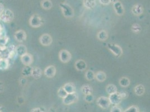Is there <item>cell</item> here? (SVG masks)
<instances>
[{
    "label": "cell",
    "instance_id": "obj_20",
    "mask_svg": "<svg viewBox=\"0 0 150 112\" xmlns=\"http://www.w3.org/2000/svg\"><path fill=\"white\" fill-rule=\"evenodd\" d=\"M31 76L35 79H39L42 77V71L39 67L33 68Z\"/></svg>",
    "mask_w": 150,
    "mask_h": 112
},
{
    "label": "cell",
    "instance_id": "obj_31",
    "mask_svg": "<svg viewBox=\"0 0 150 112\" xmlns=\"http://www.w3.org/2000/svg\"><path fill=\"white\" fill-rule=\"evenodd\" d=\"M68 93L65 91V90L63 88V87H60L58 90V95L59 97L61 98H64L67 96Z\"/></svg>",
    "mask_w": 150,
    "mask_h": 112
},
{
    "label": "cell",
    "instance_id": "obj_29",
    "mask_svg": "<svg viewBox=\"0 0 150 112\" xmlns=\"http://www.w3.org/2000/svg\"><path fill=\"white\" fill-rule=\"evenodd\" d=\"M131 30L134 33H139L141 31V27L138 24H133L131 26Z\"/></svg>",
    "mask_w": 150,
    "mask_h": 112
},
{
    "label": "cell",
    "instance_id": "obj_4",
    "mask_svg": "<svg viewBox=\"0 0 150 112\" xmlns=\"http://www.w3.org/2000/svg\"><path fill=\"white\" fill-rule=\"evenodd\" d=\"M108 48L109 51L116 57H120L123 54L122 48L118 45L113 43H109Z\"/></svg>",
    "mask_w": 150,
    "mask_h": 112
},
{
    "label": "cell",
    "instance_id": "obj_9",
    "mask_svg": "<svg viewBox=\"0 0 150 112\" xmlns=\"http://www.w3.org/2000/svg\"><path fill=\"white\" fill-rule=\"evenodd\" d=\"M108 98L111 104H113L114 105H118L120 103L122 100V98L119 95V93L118 92L109 95Z\"/></svg>",
    "mask_w": 150,
    "mask_h": 112
},
{
    "label": "cell",
    "instance_id": "obj_6",
    "mask_svg": "<svg viewBox=\"0 0 150 112\" xmlns=\"http://www.w3.org/2000/svg\"><path fill=\"white\" fill-rule=\"evenodd\" d=\"M59 58L62 62L66 63L71 60L72 58V55L68 51L62 49L59 53Z\"/></svg>",
    "mask_w": 150,
    "mask_h": 112
},
{
    "label": "cell",
    "instance_id": "obj_35",
    "mask_svg": "<svg viewBox=\"0 0 150 112\" xmlns=\"http://www.w3.org/2000/svg\"><path fill=\"white\" fill-rule=\"evenodd\" d=\"M111 112H122V110L118 107V105H114V107H113L111 109Z\"/></svg>",
    "mask_w": 150,
    "mask_h": 112
},
{
    "label": "cell",
    "instance_id": "obj_33",
    "mask_svg": "<svg viewBox=\"0 0 150 112\" xmlns=\"http://www.w3.org/2000/svg\"><path fill=\"white\" fill-rule=\"evenodd\" d=\"M85 100L88 103H92L94 100V97L92 94L86 95L85 96Z\"/></svg>",
    "mask_w": 150,
    "mask_h": 112
},
{
    "label": "cell",
    "instance_id": "obj_5",
    "mask_svg": "<svg viewBox=\"0 0 150 112\" xmlns=\"http://www.w3.org/2000/svg\"><path fill=\"white\" fill-rule=\"evenodd\" d=\"M78 100V94L74 92L68 94L66 97L63 98V103L66 105H69L75 103Z\"/></svg>",
    "mask_w": 150,
    "mask_h": 112
},
{
    "label": "cell",
    "instance_id": "obj_15",
    "mask_svg": "<svg viewBox=\"0 0 150 112\" xmlns=\"http://www.w3.org/2000/svg\"><path fill=\"white\" fill-rule=\"evenodd\" d=\"M75 66L76 69L78 71H84L87 68V63L83 60H78L76 61Z\"/></svg>",
    "mask_w": 150,
    "mask_h": 112
},
{
    "label": "cell",
    "instance_id": "obj_13",
    "mask_svg": "<svg viewBox=\"0 0 150 112\" xmlns=\"http://www.w3.org/2000/svg\"><path fill=\"white\" fill-rule=\"evenodd\" d=\"M14 37L17 42H23L26 39L27 35L25 31L23 30H20L15 32L14 34Z\"/></svg>",
    "mask_w": 150,
    "mask_h": 112
},
{
    "label": "cell",
    "instance_id": "obj_10",
    "mask_svg": "<svg viewBox=\"0 0 150 112\" xmlns=\"http://www.w3.org/2000/svg\"><path fill=\"white\" fill-rule=\"evenodd\" d=\"M20 59L25 66H30L33 62V57L32 55L28 53H26L24 55L21 56Z\"/></svg>",
    "mask_w": 150,
    "mask_h": 112
},
{
    "label": "cell",
    "instance_id": "obj_32",
    "mask_svg": "<svg viewBox=\"0 0 150 112\" xmlns=\"http://www.w3.org/2000/svg\"><path fill=\"white\" fill-rule=\"evenodd\" d=\"M125 112H140L138 108L136 105H132L128 108H127Z\"/></svg>",
    "mask_w": 150,
    "mask_h": 112
},
{
    "label": "cell",
    "instance_id": "obj_1",
    "mask_svg": "<svg viewBox=\"0 0 150 112\" xmlns=\"http://www.w3.org/2000/svg\"><path fill=\"white\" fill-rule=\"evenodd\" d=\"M62 14L65 17L71 18L74 16V11L72 7L66 3H61L59 5Z\"/></svg>",
    "mask_w": 150,
    "mask_h": 112
},
{
    "label": "cell",
    "instance_id": "obj_3",
    "mask_svg": "<svg viewBox=\"0 0 150 112\" xmlns=\"http://www.w3.org/2000/svg\"><path fill=\"white\" fill-rule=\"evenodd\" d=\"M43 24V20L39 15L34 14L29 19L30 25L34 28H37L42 26Z\"/></svg>",
    "mask_w": 150,
    "mask_h": 112
},
{
    "label": "cell",
    "instance_id": "obj_34",
    "mask_svg": "<svg viewBox=\"0 0 150 112\" xmlns=\"http://www.w3.org/2000/svg\"><path fill=\"white\" fill-rule=\"evenodd\" d=\"M46 110L43 107H40V108H36L32 109L31 112H45Z\"/></svg>",
    "mask_w": 150,
    "mask_h": 112
},
{
    "label": "cell",
    "instance_id": "obj_28",
    "mask_svg": "<svg viewBox=\"0 0 150 112\" xmlns=\"http://www.w3.org/2000/svg\"><path fill=\"white\" fill-rule=\"evenodd\" d=\"M95 74L92 70H87L86 73L85 77L88 81H92L95 79Z\"/></svg>",
    "mask_w": 150,
    "mask_h": 112
},
{
    "label": "cell",
    "instance_id": "obj_25",
    "mask_svg": "<svg viewBox=\"0 0 150 112\" xmlns=\"http://www.w3.org/2000/svg\"><path fill=\"white\" fill-rule=\"evenodd\" d=\"M106 91L109 95L116 93L118 92L117 87L116 85L113 84H109L106 87Z\"/></svg>",
    "mask_w": 150,
    "mask_h": 112
},
{
    "label": "cell",
    "instance_id": "obj_8",
    "mask_svg": "<svg viewBox=\"0 0 150 112\" xmlns=\"http://www.w3.org/2000/svg\"><path fill=\"white\" fill-rule=\"evenodd\" d=\"M39 42L43 46H49L52 43L53 39L49 34H43L39 38Z\"/></svg>",
    "mask_w": 150,
    "mask_h": 112
},
{
    "label": "cell",
    "instance_id": "obj_39",
    "mask_svg": "<svg viewBox=\"0 0 150 112\" xmlns=\"http://www.w3.org/2000/svg\"><path fill=\"white\" fill-rule=\"evenodd\" d=\"M20 83L21 85H24L26 83V80L25 79V78H21L20 80Z\"/></svg>",
    "mask_w": 150,
    "mask_h": 112
},
{
    "label": "cell",
    "instance_id": "obj_7",
    "mask_svg": "<svg viewBox=\"0 0 150 112\" xmlns=\"http://www.w3.org/2000/svg\"><path fill=\"white\" fill-rule=\"evenodd\" d=\"M97 104L103 109H107L110 106V102L108 98L105 96H101L96 100Z\"/></svg>",
    "mask_w": 150,
    "mask_h": 112
},
{
    "label": "cell",
    "instance_id": "obj_40",
    "mask_svg": "<svg viewBox=\"0 0 150 112\" xmlns=\"http://www.w3.org/2000/svg\"><path fill=\"white\" fill-rule=\"evenodd\" d=\"M4 9H4V6H3V4L0 2V13H1Z\"/></svg>",
    "mask_w": 150,
    "mask_h": 112
},
{
    "label": "cell",
    "instance_id": "obj_38",
    "mask_svg": "<svg viewBox=\"0 0 150 112\" xmlns=\"http://www.w3.org/2000/svg\"><path fill=\"white\" fill-rule=\"evenodd\" d=\"M5 89L4 84L2 82L0 81V93H2Z\"/></svg>",
    "mask_w": 150,
    "mask_h": 112
},
{
    "label": "cell",
    "instance_id": "obj_26",
    "mask_svg": "<svg viewBox=\"0 0 150 112\" xmlns=\"http://www.w3.org/2000/svg\"><path fill=\"white\" fill-rule=\"evenodd\" d=\"M119 84L123 87H127L130 85V80L128 78L123 77L119 80Z\"/></svg>",
    "mask_w": 150,
    "mask_h": 112
},
{
    "label": "cell",
    "instance_id": "obj_30",
    "mask_svg": "<svg viewBox=\"0 0 150 112\" xmlns=\"http://www.w3.org/2000/svg\"><path fill=\"white\" fill-rule=\"evenodd\" d=\"M8 66V61L7 59L0 60V69H6Z\"/></svg>",
    "mask_w": 150,
    "mask_h": 112
},
{
    "label": "cell",
    "instance_id": "obj_18",
    "mask_svg": "<svg viewBox=\"0 0 150 112\" xmlns=\"http://www.w3.org/2000/svg\"><path fill=\"white\" fill-rule=\"evenodd\" d=\"M134 91L136 95L141 96L144 94L145 88L142 84H139L134 87Z\"/></svg>",
    "mask_w": 150,
    "mask_h": 112
},
{
    "label": "cell",
    "instance_id": "obj_37",
    "mask_svg": "<svg viewBox=\"0 0 150 112\" xmlns=\"http://www.w3.org/2000/svg\"><path fill=\"white\" fill-rule=\"evenodd\" d=\"M99 2L103 5H108L110 3V0H99Z\"/></svg>",
    "mask_w": 150,
    "mask_h": 112
},
{
    "label": "cell",
    "instance_id": "obj_14",
    "mask_svg": "<svg viewBox=\"0 0 150 112\" xmlns=\"http://www.w3.org/2000/svg\"><path fill=\"white\" fill-rule=\"evenodd\" d=\"M143 12V8L141 4L137 3L134 5L132 9V12L136 16H140Z\"/></svg>",
    "mask_w": 150,
    "mask_h": 112
},
{
    "label": "cell",
    "instance_id": "obj_27",
    "mask_svg": "<svg viewBox=\"0 0 150 112\" xmlns=\"http://www.w3.org/2000/svg\"><path fill=\"white\" fill-rule=\"evenodd\" d=\"M33 68L30 66H25V67L23 69L22 74L24 76H31L32 71Z\"/></svg>",
    "mask_w": 150,
    "mask_h": 112
},
{
    "label": "cell",
    "instance_id": "obj_19",
    "mask_svg": "<svg viewBox=\"0 0 150 112\" xmlns=\"http://www.w3.org/2000/svg\"><path fill=\"white\" fill-rule=\"evenodd\" d=\"M15 52L17 55L21 57V56L24 55L26 53H27V49L26 46L24 45L20 44L15 48Z\"/></svg>",
    "mask_w": 150,
    "mask_h": 112
},
{
    "label": "cell",
    "instance_id": "obj_21",
    "mask_svg": "<svg viewBox=\"0 0 150 112\" xmlns=\"http://www.w3.org/2000/svg\"><path fill=\"white\" fill-rule=\"evenodd\" d=\"M83 6L87 9L94 8L96 6V0H83Z\"/></svg>",
    "mask_w": 150,
    "mask_h": 112
},
{
    "label": "cell",
    "instance_id": "obj_16",
    "mask_svg": "<svg viewBox=\"0 0 150 112\" xmlns=\"http://www.w3.org/2000/svg\"><path fill=\"white\" fill-rule=\"evenodd\" d=\"M63 88L65 90V91L68 94H71L76 92V87L75 85L71 82H68L65 84L63 86Z\"/></svg>",
    "mask_w": 150,
    "mask_h": 112
},
{
    "label": "cell",
    "instance_id": "obj_22",
    "mask_svg": "<svg viewBox=\"0 0 150 112\" xmlns=\"http://www.w3.org/2000/svg\"><path fill=\"white\" fill-rule=\"evenodd\" d=\"M97 38L101 41H105L108 38V34L106 30H102L98 33Z\"/></svg>",
    "mask_w": 150,
    "mask_h": 112
},
{
    "label": "cell",
    "instance_id": "obj_36",
    "mask_svg": "<svg viewBox=\"0 0 150 112\" xmlns=\"http://www.w3.org/2000/svg\"><path fill=\"white\" fill-rule=\"evenodd\" d=\"M119 93V95H120L122 99L127 98L128 96V93L126 91H122V92H120V93Z\"/></svg>",
    "mask_w": 150,
    "mask_h": 112
},
{
    "label": "cell",
    "instance_id": "obj_2",
    "mask_svg": "<svg viewBox=\"0 0 150 112\" xmlns=\"http://www.w3.org/2000/svg\"><path fill=\"white\" fill-rule=\"evenodd\" d=\"M14 18L13 12L9 9H4L0 13V20L5 23L11 22Z\"/></svg>",
    "mask_w": 150,
    "mask_h": 112
},
{
    "label": "cell",
    "instance_id": "obj_41",
    "mask_svg": "<svg viewBox=\"0 0 150 112\" xmlns=\"http://www.w3.org/2000/svg\"><path fill=\"white\" fill-rule=\"evenodd\" d=\"M4 110H5V109H4V108L3 107V106L1 105H0V112H4V111H5Z\"/></svg>",
    "mask_w": 150,
    "mask_h": 112
},
{
    "label": "cell",
    "instance_id": "obj_11",
    "mask_svg": "<svg viewBox=\"0 0 150 112\" xmlns=\"http://www.w3.org/2000/svg\"><path fill=\"white\" fill-rule=\"evenodd\" d=\"M44 74L47 78H54L56 74V68L53 65H50L45 69Z\"/></svg>",
    "mask_w": 150,
    "mask_h": 112
},
{
    "label": "cell",
    "instance_id": "obj_23",
    "mask_svg": "<svg viewBox=\"0 0 150 112\" xmlns=\"http://www.w3.org/2000/svg\"><path fill=\"white\" fill-rule=\"evenodd\" d=\"M41 6L43 9L48 10L52 8L53 4L50 0H42L41 2Z\"/></svg>",
    "mask_w": 150,
    "mask_h": 112
},
{
    "label": "cell",
    "instance_id": "obj_42",
    "mask_svg": "<svg viewBox=\"0 0 150 112\" xmlns=\"http://www.w3.org/2000/svg\"><path fill=\"white\" fill-rule=\"evenodd\" d=\"M119 0H110V3H114L115 2H116L117 1H118Z\"/></svg>",
    "mask_w": 150,
    "mask_h": 112
},
{
    "label": "cell",
    "instance_id": "obj_17",
    "mask_svg": "<svg viewBox=\"0 0 150 112\" xmlns=\"http://www.w3.org/2000/svg\"><path fill=\"white\" fill-rule=\"evenodd\" d=\"M95 79H96L98 81L100 82H103L104 81H105L107 79V75L106 74L103 72V71H98L95 74Z\"/></svg>",
    "mask_w": 150,
    "mask_h": 112
},
{
    "label": "cell",
    "instance_id": "obj_24",
    "mask_svg": "<svg viewBox=\"0 0 150 112\" xmlns=\"http://www.w3.org/2000/svg\"><path fill=\"white\" fill-rule=\"evenodd\" d=\"M81 90L82 93L85 95L92 94V93L93 91L92 86L89 85H84L82 86V87L81 89Z\"/></svg>",
    "mask_w": 150,
    "mask_h": 112
},
{
    "label": "cell",
    "instance_id": "obj_12",
    "mask_svg": "<svg viewBox=\"0 0 150 112\" xmlns=\"http://www.w3.org/2000/svg\"><path fill=\"white\" fill-rule=\"evenodd\" d=\"M113 6H114V9L116 13L118 16H122L124 14L125 9H124L123 5L122 4V3L120 2H119L118 1L114 3Z\"/></svg>",
    "mask_w": 150,
    "mask_h": 112
}]
</instances>
